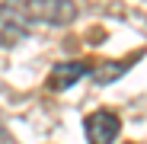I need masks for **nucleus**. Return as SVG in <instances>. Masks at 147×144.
<instances>
[{"instance_id": "f257e3e1", "label": "nucleus", "mask_w": 147, "mask_h": 144, "mask_svg": "<svg viewBox=\"0 0 147 144\" xmlns=\"http://www.w3.org/2000/svg\"><path fill=\"white\" fill-rule=\"evenodd\" d=\"M83 128H86V141L90 144H112L118 138V131H121V118L115 112H109V109H99V112L86 115Z\"/></svg>"}, {"instance_id": "f03ea898", "label": "nucleus", "mask_w": 147, "mask_h": 144, "mask_svg": "<svg viewBox=\"0 0 147 144\" xmlns=\"http://www.w3.org/2000/svg\"><path fill=\"white\" fill-rule=\"evenodd\" d=\"M26 29H29V13H26L22 3H7L0 10V42L3 45L19 42L26 35Z\"/></svg>"}, {"instance_id": "7ed1b4c3", "label": "nucleus", "mask_w": 147, "mask_h": 144, "mask_svg": "<svg viewBox=\"0 0 147 144\" xmlns=\"http://www.w3.org/2000/svg\"><path fill=\"white\" fill-rule=\"evenodd\" d=\"M29 19H45V22H67L74 19L77 7L70 0H35V3H22Z\"/></svg>"}, {"instance_id": "20e7f679", "label": "nucleus", "mask_w": 147, "mask_h": 144, "mask_svg": "<svg viewBox=\"0 0 147 144\" xmlns=\"http://www.w3.org/2000/svg\"><path fill=\"white\" fill-rule=\"evenodd\" d=\"M90 74V64H83V61H67V64H55V70H51V77H48V87L51 90H67V87H74L80 77H86Z\"/></svg>"}]
</instances>
